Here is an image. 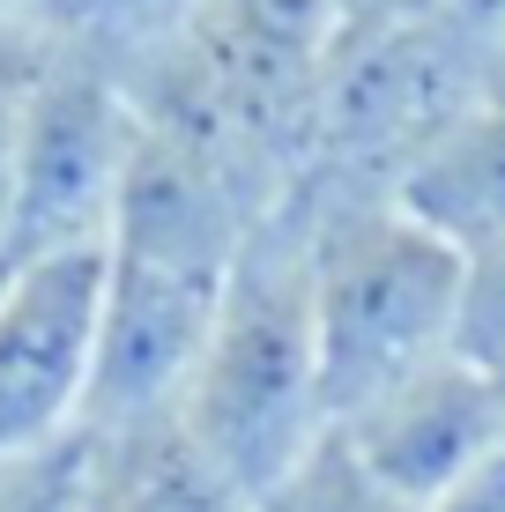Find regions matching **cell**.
<instances>
[{
	"label": "cell",
	"instance_id": "obj_1",
	"mask_svg": "<svg viewBox=\"0 0 505 512\" xmlns=\"http://www.w3.org/2000/svg\"><path fill=\"white\" fill-rule=\"evenodd\" d=\"M171 416L246 498H260L327 431L320 327H312V245H305L298 186L238 245L216 327H208Z\"/></svg>",
	"mask_w": 505,
	"mask_h": 512
},
{
	"label": "cell",
	"instance_id": "obj_2",
	"mask_svg": "<svg viewBox=\"0 0 505 512\" xmlns=\"http://www.w3.org/2000/svg\"><path fill=\"white\" fill-rule=\"evenodd\" d=\"M312 245V327H320L327 423L446 357L461 327V253L431 238L394 193L298 186Z\"/></svg>",
	"mask_w": 505,
	"mask_h": 512
},
{
	"label": "cell",
	"instance_id": "obj_3",
	"mask_svg": "<svg viewBox=\"0 0 505 512\" xmlns=\"http://www.w3.org/2000/svg\"><path fill=\"white\" fill-rule=\"evenodd\" d=\"M483 97V30L446 8L394 23L335 30L312 90V156L298 186H372L387 193L402 164L439 127Z\"/></svg>",
	"mask_w": 505,
	"mask_h": 512
},
{
	"label": "cell",
	"instance_id": "obj_4",
	"mask_svg": "<svg viewBox=\"0 0 505 512\" xmlns=\"http://www.w3.org/2000/svg\"><path fill=\"white\" fill-rule=\"evenodd\" d=\"M134 149H142V104H134L127 75L52 45L38 90H30L23 149H15L8 223H0L8 245L23 260L104 245Z\"/></svg>",
	"mask_w": 505,
	"mask_h": 512
},
{
	"label": "cell",
	"instance_id": "obj_5",
	"mask_svg": "<svg viewBox=\"0 0 505 512\" xmlns=\"http://www.w3.org/2000/svg\"><path fill=\"white\" fill-rule=\"evenodd\" d=\"M104 320V245L23 260L0 297V453L82 431Z\"/></svg>",
	"mask_w": 505,
	"mask_h": 512
},
{
	"label": "cell",
	"instance_id": "obj_6",
	"mask_svg": "<svg viewBox=\"0 0 505 512\" xmlns=\"http://www.w3.org/2000/svg\"><path fill=\"white\" fill-rule=\"evenodd\" d=\"M342 438L402 498H416L431 512L468 468L505 446V401H498V379L483 364L446 349V357L416 364L409 379H394L387 394H372L357 416H342Z\"/></svg>",
	"mask_w": 505,
	"mask_h": 512
},
{
	"label": "cell",
	"instance_id": "obj_7",
	"mask_svg": "<svg viewBox=\"0 0 505 512\" xmlns=\"http://www.w3.org/2000/svg\"><path fill=\"white\" fill-rule=\"evenodd\" d=\"M387 193L461 260L505 245V104L476 97L454 127H439L409 156Z\"/></svg>",
	"mask_w": 505,
	"mask_h": 512
},
{
	"label": "cell",
	"instance_id": "obj_8",
	"mask_svg": "<svg viewBox=\"0 0 505 512\" xmlns=\"http://www.w3.org/2000/svg\"><path fill=\"white\" fill-rule=\"evenodd\" d=\"M90 512H253V498L164 409L90 431Z\"/></svg>",
	"mask_w": 505,
	"mask_h": 512
},
{
	"label": "cell",
	"instance_id": "obj_9",
	"mask_svg": "<svg viewBox=\"0 0 505 512\" xmlns=\"http://www.w3.org/2000/svg\"><path fill=\"white\" fill-rule=\"evenodd\" d=\"M194 8L201 0H23V23L45 45L134 75V67H149L156 52L194 23Z\"/></svg>",
	"mask_w": 505,
	"mask_h": 512
},
{
	"label": "cell",
	"instance_id": "obj_10",
	"mask_svg": "<svg viewBox=\"0 0 505 512\" xmlns=\"http://www.w3.org/2000/svg\"><path fill=\"white\" fill-rule=\"evenodd\" d=\"M253 512H424V505L402 498L387 475L364 461L350 438H342V423H327L298 461H290V468L253 498Z\"/></svg>",
	"mask_w": 505,
	"mask_h": 512
},
{
	"label": "cell",
	"instance_id": "obj_11",
	"mask_svg": "<svg viewBox=\"0 0 505 512\" xmlns=\"http://www.w3.org/2000/svg\"><path fill=\"white\" fill-rule=\"evenodd\" d=\"M0 512H90V431L0 453Z\"/></svg>",
	"mask_w": 505,
	"mask_h": 512
},
{
	"label": "cell",
	"instance_id": "obj_12",
	"mask_svg": "<svg viewBox=\"0 0 505 512\" xmlns=\"http://www.w3.org/2000/svg\"><path fill=\"white\" fill-rule=\"evenodd\" d=\"M52 45L23 15H0V223H8V186H15V149H23V119H30V90H38ZM8 238V231H0Z\"/></svg>",
	"mask_w": 505,
	"mask_h": 512
},
{
	"label": "cell",
	"instance_id": "obj_13",
	"mask_svg": "<svg viewBox=\"0 0 505 512\" xmlns=\"http://www.w3.org/2000/svg\"><path fill=\"white\" fill-rule=\"evenodd\" d=\"M454 349L483 372L505 364V245H483V253L461 260V327Z\"/></svg>",
	"mask_w": 505,
	"mask_h": 512
},
{
	"label": "cell",
	"instance_id": "obj_14",
	"mask_svg": "<svg viewBox=\"0 0 505 512\" xmlns=\"http://www.w3.org/2000/svg\"><path fill=\"white\" fill-rule=\"evenodd\" d=\"M431 512H505V446L491 453V461H476V468H468L461 483L446 490L439 505H431Z\"/></svg>",
	"mask_w": 505,
	"mask_h": 512
},
{
	"label": "cell",
	"instance_id": "obj_15",
	"mask_svg": "<svg viewBox=\"0 0 505 512\" xmlns=\"http://www.w3.org/2000/svg\"><path fill=\"white\" fill-rule=\"evenodd\" d=\"M439 8L454 15V23L483 30V38H491V30H505V0H439Z\"/></svg>",
	"mask_w": 505,
	"mask_h": 512
},
{
	"label": "cell",
	"instance_id": "obj_16",
	"mask_svg": "<svg viewBox=\"0 0 505 512\" xmlns=\"http://www.w3.org/2000/svg\"><path fill=\"white\" fill-rule=\"evenodd\" d=\"M483 97L505 104V30H491V38H483Z\"/></svg>",
	"mask_w": 505,
	"mask_h": 512
},
{
	"label": "cell",
	"instance_id": "obj_17",
	"mask_svg": "<svg viewBox=\"0 0 505 512\" xmlns=\"http://www.w3.org/2000/svg\"><path fill=\"white\" fill-rule=\"evenodd\" d=\"M15 268H23V253H15V245L0 238V297H8V282H15Z\"/></svg>",
	"mask_w": 505,
	"mask_h": 512
},
{
	"label": "cell",
	"instance_id": "obj_18",
	"mask_svg": "<svg viewBox=\"0 0 505 512\" xmlns=\"http://www.w3.org/2000/svg\"><path fill=\"white\" fill-rule=\"evenodd\" d=\"M0 15H23V0H0Z\"/></svg>",
	"mask_w": 505,
	"mask_h": 512
},
{
	"label": "cell",
	"instance_id": "obj_19",
	"mask_svg": "<svg viewBox=\"0 0 505 512\" xmlns=\"http://www.w3.org/2000/svg\"><path fill=\"white\" fill-rule=\"evenodd\" d=\"M491 379H498V401H505V364H498V372H491Z\"/></svg>",
	"mask_w": 505,
	"mask_h": 512
}]
</instances>
